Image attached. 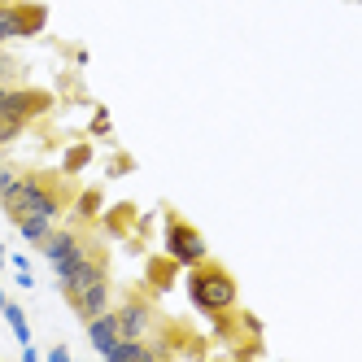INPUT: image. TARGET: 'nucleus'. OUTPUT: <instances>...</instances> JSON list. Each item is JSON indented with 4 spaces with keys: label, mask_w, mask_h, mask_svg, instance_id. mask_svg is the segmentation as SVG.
Returning <instances> with one entry per match:
<instances>
[{
    "label": "nucleus",
    "mask_w": 362,
    "mask_h": 362,
    "mask_svg": "<svg viewBox=\"0 0 362 362\" xmlns=\"http://www.w3.org/2000/svg\"><path fill=\"white\" fill-rule=\"evenodd\" d=\"M5 13L13 22V40H31L48 27V5H40V0H9Z\"/></svg>",
    "instance_id": "6e6552de"
},
{
    "label": "nucleus",
    "mask_w": 362,
    "mask_h": 362,
    "mask_svg": "<svg viewBox=\"0 0 362 362\" xmlns=\"http://www.w3.org/2000/svg\"><path fill=\"white\" fill-rule=\"evenodd\" d=\"M0 267H5V245H0Z\"/></svg>",
    "instance_id": "4be33fe9"
},
{
    "label": "nucleus",
    "mask_w": 362,
    "mask_h": 362,
    "mask_svg": "<svg viewBox=\"0 0 362 362\" xmlns=\"http://www.w3.org/2000/svg\"><path fill=\"white\" fill-rule=\"evenodd\" d=\"M22 132H27V127H22L18 118H5V114H0V148H5V144H13Z\"/></svg>",
    "instance_id": "dca6fc26"
},
{
    "label": "nucleus",
    "mask_w": 362,
    "mask_h": 362,
    "mask_svg": "<svg viewBox=\"0 0 362 362\" xmlns=\"http://www.w3.org/2000/svg\"><path fill=\"white\" fill-rule=\"evenodd\" d=\"M62 297H66V305L74 310V315L88 323V319L100 315V310H110V305H114V284H110V275H105V279L88 284V288H79V293H62Z\"/></svg>",
    "instance_id": "0eeeda50"
},
{
    "label": "nucleus",
    "mask_w": 362,
    "mask_h": 362,
    "mask_svg": "<svg viewBox=\"0 0 362 362\" xmlns=\"http://www.w3.org/2000/svg\"><path fill=\"white\" fill-rule=\"evenodd\" d=\"M83 327H88V341H92V349H96L100 358H105V354L118 345V336H122V332H118V319H114V305H110V310H100V315L88 319Z\"/></svg>",
    "instance_id": "1a4fd4ad"
},
{
    "label": "nucleus",
    "mask_w": 362,
    "mask_h": 362,
    "mask_svg": "<svg viewBox=\"0 0 362 362\" xmlns=\"http://www.w3.org/2000/svg\"><path fill=\"white\" fill-rule=\"evenodd\" d=\"M48 358H53V362H66V358H70V349H66V345H53V349H48Z\"/></svg>",
    "instance_id": "aec40b11"
},
{
    "label": "nucleus",
    "mask_w": 362,
    "mask_h": 362,
    "mask_svg": "<svg viewBox=\"0 0 362 362\" xmlns=\"http://www.w3.org/2000/svg\"><path fill=\"white\" fill-rule=\"evenodd\" d=\"M100 205H105V197H100V188H83V192H74V201H70V218L74 223H83V227H92L96 218H100Z\"/></svg>",
    "instance_id": "9d476101"
},
{
    "label": "nucleus",
    "mask_w": 362,
    "mask_h": 362,
    "mask_svg": "<svg viewBox=\"0 0 362 362\" xmlns=\"http://www.w3.org/2000/svg\"><path fill=\"white\" fill-rule=\"evenodd\" d=\"M53 271H57L62 293H79V288H88V284H96V279L110 275V245L96 240V236H88V245L79 253L62 257V262H53Z\"/></svg>",
    "instance_id": "7ed1b4c3"
},
{
    "label": "nucleus",
    "mask_w": 362,
    "mask_h": 362,
    "mask_svg": "<svg viewBox=\"0 0 362 362\" xmlns=\"http://www.w3.org/2000/svg\"><path fill=\"white\" fill-rule=\"evenodd\" d=\"M13 179H18V166H5V162H0V197L13 188Z\"/></svg>",
    "instance_id": "a211bd4d"
},
{
    "label": "nucleus",
    "mask_w": 362,
    "mask_h": 362,
    "mask_svg": "<svg viewBox=\"0 0 362 362\" xmlns=\"http://www.w3.org/2000/svg\"><path fill=\"white\" fill-rule=\"evenodd\" d=\"M88 236H92V227H83V223H66V227H57L53 223V231H48V236L35 245L44 257H48V262H62V257H70V253H79L83 245H88Z\"/></svg>",
    "instance_id": "423d86ee"
},
{
    "label": "nucleus",
    "mask_w": 362,
    "mask_h": 362,
    "mask_svg": "<svg viewBox=\"0 0 362 362\" xmlns=\"http://www.w3.org/2000/svg\"><path fill=\"white\" fill-rule=\"evenodd\" d=\"M166 257H175L179 267H197L201 257H210L205 236L179 210H170V205H166Z\"/></svg>",
    "instance_id": "20e7f679"
},
{
    "label": "nucleus",
    "mask_w": 362,
    "mask_h": 362,
    "mask_svg": "<svg viewBox=\"0 0 362 362\" xmlns=\"http://www.w3.org/2000/svg\"><path fill=\"white\" fill-rule=\"evenodd\" d=\"M74 201V184L66 170H40V166H27L18 170L13 188L0 197V210H5L9 223H22L31 214H44V218H62Z\"/></svg>",
    "instance_id": "f257e3e1"
},
{
    "label": "nucleus",
    "mask_w": 362,
    "mask_h": 362,
    "mask_svg": "<svg viewBox=\"0 0 362 362\" xmlns=\"http://www.w3.org/2000/svg\"><path fill=\"white\" fill-rule=\"evenodd\" d=\"M92 136H110V114H105V110H96V118H92Z\"/></svg>",
    "instance_id": "6ab92c4d"
},
{
    "label": "nucleus",
    "mask_w": 362,
    "mask_h": 362,
    "mask_svg": "<svg viewBox=\"0 0 362 362\" xmlns=\"http://www.w3.org/2000/svg\"><path fill=\"white\" fill-rule=\"evenodd\" d=\"M0 57H5V48H0Z\"/></svg>",
    "instance_id": "b1692460"
},
{
    "label": "nucleus",
    "mask_w": 362,
    "mask_h": 362,
    "mask_svg": "<svg viewBox=\"0 0 362 362\" xmlns=\"http://www.w3.org/2000/svg\"><path fill=\"white\" fill-rule=\"evenodd\" d=\"M114 319H118V332L122 336H148L153 327H158V305H153V293L144 288H127L122 293V301L114 305Z\"/></svg>",
    "instance_id": "39448f33"
},
{
    "label": "nucleus",
    "mask_w": 362,
    "mask_h": 362,
    "mask_svg": "<svg viewBox=\"0 0 362 362\" xmlns=\"http://www.w3.org/2000/svg\"><path fill=\"white\" fill-rule=\"evenodd\" d=\"M5 301H9V297H5V288H0V310H5Z\"/></svg>",
    "instance_id": "412c9836"
},
{
    "label": "nucleus",
    "mask_w": 362,
    "mask_h": 362,
    "mask_svg": "<svg viewBox=\"0 0 362 362\" xmlns=\"http://www.w3.org/2000/svg\"><path fill=\"white\" fill-rule=\"evenodd\" d=\"M88 162H92V144H74V148L66 153V166H62V170H66V175H79Z\"/></svg>",
    "instance_id": "2eb2a0df"
},
{
    "label": "nucleus",
    "mask_w": 362,
    "mask_h": 362,
    "mask_svg": "<svg viewBox=\"0 0 362 362\" xmlns=\"http://www.w3.org/2000/svg\"><path fill=\"white\" fill-rule=\"evenodd\" d=\"M5 5H9V0H0V9H5Z\"/></svg>",
    "instance_id": "5701e85b"
},
{
    "label": "nucleus",
    "mask_w": 362,
    "mask_h": 362,
    "mask_svg": "<svg viewBox=\"0 0 362 362\" xmlns=\"http://www.w3.org/2000/svg\"><path fill=\"white\" fill-rule=\"evenodd\" d=\"M100 227L110 231V236H127V231H132V223H136V205H114V210H100V218H96Z\"/></svg>",
    "instance_id": "f8f14e48"
},
{
    "label": "nucleus",
    "mask_w": 362,
    "mask_h": 362,
    "mask_svg": "<svg viewBox=\"0 0 362 362\" xmlns=\"http://www.w3.org/2000/svg\"><path fill=\"white\" fill-rule=\"evenodd\" d=\"M0 315L9 319V327H13V336H18V345H31V323H27V315H22L18 301H5V310H0Z\"/></svg>",
    "instance_id": "4468645a"
},
{
    "label": "nucleus",
    "mask_w": 362,
    "mask_h": 362,
    "mask_svg": "<svg viewBox=\"0 0 362 362\" xmlns=\"http://www.w3.org/2000/svg\"><path fill=\"white\" fill-rule=\"evenodd\" d=\"M188 297H192V305L201 310V315L210 319V315H218V310L236 305L240 288H236V275H231L223 262L201 257L197 267H188Z\"/></svg>",
    "instance_id": "f03ea898"
},
{
    "label": "nucleus",
    "mask_w": 362,
    "mask_h": 362,
    "mask_svg": "<svg viewBox=\"0 0 362 362\" xmlns=\"http://www.w3.org/2000/svg\"><path fill=\"white\" fill-rule=\"evenodd\" d=\"M18 74H22V66L5 53V57H0V88H13V83H18Z\"/></svg>",
    "instance_id": "f3484780"
},
{
    "label": "nucleus",
    "mask_w": 362,
    "mask_h": 362,
    "mask_svg": "<svg viewBox=\"0 0 362 362\" xmlns=\"http://www.w3.org/2000/svg\"><path fill=\"white\" fill-rule=\"evenodd\" d=\"M175 275H179V262H175V257H153V262H148V284H144V288L158 297V293L175 288Z\"/></svg>",
    "instance_id": "9b49d317"
},
{
    "label": "nucleus",
    "mask_w": 362,
    "mask_h": 362,
    "mask_svg": "<svg viewBox=\"0 0 362 362\" xmlns=\"http://www.w3.org/2000/svg\"><path fill=\"white\" fill-rule=\"evenodd\" d=\"M53 223H57V218H44V214H31V218H22V223H13V227L22 231V240H27V245H40V240L48 236V231H53Z\"/></svg>",
    "instance_id": "ddd939ff"
}]
</instances>
